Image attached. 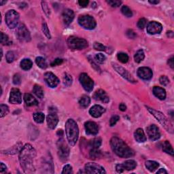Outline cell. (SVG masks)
I'll return each instance as SVG.
<instances>
[{
    "mask_svg": "<svg viewBox=\"0 0 174 174\" xmlns=\"http://www.w3.org/2000/svg\"><path fill=\"white\" fill-rule=\"evenodd\" d=\"M89 3V1H88V0H80V1H78V4H79L81 7H82V8L87 7Z\"/></svg>",
    "mask_w": 174,
    "mask_h": 174,
    "instance_id": "cell-57",
    "label": "cell"
},
{
    "mask_svg": "<svg viewBox=\"0 0 174 174\" xmlns=\"http://www.w3.org/2000/svg\"><path fill=\"white\" fill-rule=\"evenodd\" d=\"M6 170L7 167L6 166V165H4L3 163H1V165H0V173H4Z\"/></svg>",
    "mask_w": 174,
    "mask_h": 174,
    "instance_id": "cell-59",
    "label": "cell"
},
{
    "mask_svg": "<svg viewBox=\"0 0 174 174\" xmlns=\"http://www.w3.org/2000/svg\"><path fill=\"white\" fill-rule=\"evenodd\" d=\"M62 63H63V59L57 58L56 59H54V60L52 62V63H51V66L54 67V66L59 65H61V64Z\"/></svg>",
    "mask_w": 174,
    "mask_h": 174,
    "instance_id": "cell-54",
    "label": "cell"
},
{
    "mask_svg": "<svg viewBox=\"0 0 174 174\" xmlns=\"http://www.w3.org/2000/svg\"><path fill=\"white\" fill-rule=\"evenodd\" d=\"M6 1H0V4H1V6H3L4 4H6Z\"/></svg>",
    "mask_w": 174,
    "mask_h": 174,
    "instance_id": "cell-64",
    "label": "cell"
},
{
    "mask_svg": "<svg viewBox=\"0 0 174 174\" xmlns=\"http://www.w3.org/2000/svg\"><path fill=\"white\" fill-rule=\"evenodd\" d=\"M45 116L42 112H36L33 114V120L36 123L41 124L44 123Z\"/></svg>",
    "mask_w": 174,
    "mask_h": 174,
    "instance_id": "cell-36",
    "label": "cell"
},
{
    "mask_svg": "<svg viewBox=\"0 0 174 174\" xmlns=\"http://www.w3.org/2000/svg\"><path fill=\"white\" fill-rule=\"evenodd\" d=\"M63 82L64 85L66 86V87H70L73 82L72 77L70 74H68V73H64L63 77Z\"/></svg>",
    "mask_w": 174,
    "mask_h": 174,
    "instance_id": "cell-38",
    "label": "cell"
},
{
    "mask_svg": "<svg viewBox=\"0 0 174 174\" xmlns=\"http://www.w3.org/2000/svg\"><path fill=\"white\" fill-rule=\"evenodd\" d=\"M135 139L139 143H144L146 141V137L142 128H137L134 133Z\"/></svg>",
    "mask_w": 174,
    "mask_h": 174,
    "instance_id": "cell-24",
    "label": "cell"
},
{
    "mask_svg": "<svg viewBox=\"0 0 174 174\" xmlns=\"http://www.w3.org/2000/svg\"><path fill=\"white\" fill-rule=\"evenodd\" d=\"M19 14L14 10H10L7 12L5 15L6 25L10 29H14L16 27L19 22Z\"/></svg>",
    "mask_w": 174,
    "mask_h": 174,
    "instance_id": "cell-6",
    "label": "cell"
},
{
    "mask_svg": "<svg viewBox=\"0 0 174 174\" xmlns=\"http://www.w3.org/2000/svg\"><path fill=\"white\" fill-rule=\"evenodd\" d=\"M0 109H1V114H0V117L1 118H3L4 116L7 115L9 113V108L6 105L1 104Z\"/></svg>",
    "mask_w": 174,
    "mask_h": 174,
    "instance_id": "cell-42",
    "label": "cell"
},
{
    "mask_svg": "<svg viewBox=\"0 0 174 174\" xmlns=\"http://www.w3.org/2000/svg\"><path fill=\"white\" fill-rule=\"evenodd\" d=\"M110 146L112 151L121 158H129L134 155V151L130 148L120 138L113 137L110 140Z\"/></svg>",
    "mask_w": 174,
    "mask_h": 174,
    "instance_id": "cell-2",
    "label": "cell"
},
{
    "mask_svg": "<svg viewBox=\"0 0 174 174\" xmlns=\"http://www.w3.org/2000/svg\"><path fill=\"white\" fill-rule=\"evenodd\" d=\"M152 92H153V94L155 95V97L159 99L164 100L166 98V91L163 88L154 87L153 88V90H152Z\"/></svg>",
    "mask_w": 174,
    "mask_h": 174,
    "instance_id": "cell-25",
    "label": "cell"
},
{
    "mask_svg": "<svg viewBox=\"0 0 174 174\" xmlns=\"http://www.w3.org/2000/svg\"><path fill=\"white\" fill-rule=\"evenodd\" d=\"M10 103L12 104H21L22 102L21 93L18 89L14 88L11 90L9 99Z\"/></svg>",
    "mask_w": 174,
    "mask_h": 174,
    "instance_id": "cell-17",
    "label": "cell"
},
{
    "mask_svg": "<svg viewBox=\"0 0 174 174\" xmlns=\"http://www.w3.org/2000/svg\"><path fill=\"white\" fill-rule=\"evenodd\" d=\"M44 78L46 84L51 88L57 87V85L59 84V82H60L59 78L52 72L45 73Z\"/></svg>",
    "mask_w": 174,
    "mask_h": 174,
    "instance_id": "cell-13",
    "label": "cell"
},
{
    "mask_svg": "<svg viewBox=\"0 0 174 174\" xmlns=\"http://www.w3.org/2000/svg\"><path fill=\"white\" fill-rule=\"evenodd\" d=\"M58 155L62 161L68 160L70 155V148L63 139H60L58 142Z\"/></svg>",
    "mask_w": 174,
    "mask_h": 174,
    "instance_id": "cell-9",
    "label": "cell"
},
{
    "mask_svg": "<svg viewBox=\"0 0 174 174\" xmlns=\"http://www.w3.org/2000/svg\"><path fill=\"white\" fill-rule=\"evenodd\" d=\"M78 22L81 27L88 30L94 29L97 25L94 18L90 15L80 16L78 19Z\"/></svg>",
    "mask_w": 174,
    "mask_h": 174,
    "instance_id": "cell-7",
    "label": "cell"
},
{
    "mask_svg": "<svg viewBox=\"0 0 174 174\" xmlns=\"http://www.w3.org/2000/svg\"><path fill=\"white\" fill-rule=\"evenodd\" d=\"M89 145L90 148H99L101 145V139L99 137L94 138L89 142Z\"/></svg>",
    "mask_w": 174,
    "mask_h": 174,
    "instance_id": "cell-31",
    "label": "cell"
},
{
    "mask_svg": "<svg viewBox=\"0 0 174 174\" xmlns=\"http://www.w3.org/2000/svg\"><path fill=\"white\" fill-rule=\"evenodd\" d=\"M46 121L48 127L51 129H54L56 128L57 124L59 123V118L56 113V112L52 110L51 108L50 109V113L46 117Z\"/></svg>",
    "mask_w": 174,
    "mask_h": 174,
    "instance_id": "cell-15",
    "label": "cell"
},
{
    "mask_svg": "<svg viewBox=\"0 0 174 174\" xmlns=\"http://www.w3.org/2000/svg\"><path fill=\"white\" fill-rule=\"evenodd\" d=\"M24 100H25V104L27 106H35L38 105V101L36 99L34 98L33 95L31 94H25V95H24Z\"/></svg>",
    "mask_w": 174,
    "mask_h": 174,
    "instance_id": "cell-26",
    "label": "cell"
},
{
    "mask_svg": "<svg viewBox=\"0 0 174 174\" xmlns=\"http://www.w3.org/2000/svg\"><path fill=\"white\" fill-rule=\"evenodd\" d=\"M116 170L118 173H123V171L125 170V169L124 168L123 164H118V165L116 166Z\"/></svg>",
    "mask_w": 174,
    "mask_h": 174,
    "instance_id": "cell-56",
    "label": "cell"
},
{
    "mask_svg": "<svg viewBox=\"0 0 174 174\" xmlns=\"http://www.w3.org/2000/svg\"><path fill=\"white\" fill-rule=\"evenodd\" d=\"M93 47L95 50H97V51H106V46H104L103 44L99 42H95Z\"/></svg>",
    "mask_w": 174,
    "mask_h": 174,
    "instance_id": "cell-51",
    "label": "cell"
},
{
    "mask_svg": "<svg viewBox=\"0 0 174 174\" xmlns=\"http://www.w3.org/2000/svg\"><path fill=\"white\" fill-rule=\"evenodd\" d=\"M127 35L128 38H131V39H134L136 37V34H135V33L132 29H128L127 31Z\"/></svg>",
    "mask_w": 174,
    "mask_h": 174,
    "instance_id": "cell-55",
    "label": "cell"
},
{
    "mask_svg": "<svg viewBox=\"0 0 174 174\" xmlns=\"http://www.w3.org/2000/svg\"><path fill=\"white\" fill-rule=\"evenodd\" d=\"M21 68L23 69V70L27 71L29 70L33 66L32 61L30 60L29 59H24L21 61Z\"/></svg>",
    "mask_w": 174,
    "mask_h": 174,
    "instance_id": "cell-28",
    "label": "cell"
},
{
    "mask_svg": "<svg viewBox=\"0 0 174 174\" xmlns=\"http://www.w3.org/2000/svg\"><path fill=\"white\" fill-rule=\"evenodd\" d=\"M167 37H170V38H173V32L172 31H169V32H167Z\"/></svg>",
    "mask_w": 174,
    "mask_h": 174,
    "instance_id": "cell-61",
    "label": "cell"
},
{
    "mask_svg": "<svg viewBox=\"0 0 174 174\" xmlns=\"http://www.w3.org/2000/svg\"><path fill=\"white\" fill-rule=\"evenodd\" d=\"M159 82H160L161 84L163 86H167L170 84V79H169L167 76H161L160 79H159Z\"/></svg>",
    "mask_w": 174,
    "mask_h": 174,
    "instance_id": "cell-49",
    "label": "cell"
},
{
    "mask_svg": "<svg viewBox=\"0 0 174 174\" xmlns=\"http://www.w3.org/2000/svg\"><path fill=\"white\" fill-rule=\"evenodd\" d=\"M90 99L87 95H82L79 100V104L81 107L86 108L90 105Z\"/></svg>",
    "mask_w": 174,
    "mask_h": 174,
    "instance_id": "cell-30",
    "label": "cell"
},
{
    "mask_svg": "<svg viewBox=\"0 0 174 174\" xmlns=\"http://www.w3.org/2000/svg\"><path fill=\"white\" fill-rule=\"evenodd\" d=\"M163 151L169 154H170L171 156H173V147L171 146V144L168 141H165L163 143Z\"/></svg>",
    "mask_w": 174,
    "mask_h": 174,
    "instance_id": "cell-32",
    "label": "cell"
},
{
    "mask_svg": "<svg viewBox=\"0 0 174 174\" xmlns=\"http://www.w3.org/2000/svg\"><path fill=\"white\" fill-rule=\"evenodd\" d=\"M144 58H145L144 52L142 49H140V50H139V51H137L136 52V53H135V56H134L135 61L136 62V63H141V62L143 60H144Z\"/></svg>",
    "mask_w": 174,
    "mask_h": 174,
    "instance_id": "cell-34",
    "label": "cell"
},
{
    "mask_svg": "<svg viewBox=\"0 0 174 174\" xmlns=\"http://www.w3.org/2000/svg\"><path fill=\"white\" fill-rule=\"evenodd\" d=\"M42 7L43 10H44V13L46 14V15L47 16H49L50 14H51V10H50V8H49L46 2L42 1Z\"/></svg>",
    "mask_w": 174,
    "mask_h": 174,
    "instance_id": "cell-48",
    "label": "cell"
},
{
    "mask_svg": "<svg viewBox=\"0 0 174 174\" xmlns=\"http://www.w3.org/2000/svg\"><path fill=\"white\" fill-rule=\"evenodd\" d=\"M146 108L152 114V115H153L154 117L157 119V120L161 123V125L163 126L168 132L173 133V127L172 124L171 123L170 121L168 120L167 118L163 113H161V112L157 111L154 109L149 108V107L146 106Z\"/></svg>",
    "mask_w": 174,
    "mask_h": 174,
    "instance_id": "cell-4",
    "label": "cell"
},
{
    "mask_svg": "<svg viewBox=\"0 0 174 174\" xmlns=\"http://www.w3.org/2000/svg\"><path fill=\"white\" fill-rule=\"evenodd\" d=\"M137 76L143 80H148L152 78V71L147 67H142L137 70Z\"/></svg>",
    "mask_w": 174,
    "mask_h": 174,
    "instance_id": "cell-18",
    "label": "cell"
},
{
    "mask_svg": "<svg viewBox=\"0 0 174 174\" xmlns=\"http://www.w3.org/2000/svg\"><path fill=\"white\" fill-rule=\"evenodd\" d=\"M35 63H36L38 67H40V68L42 69H44V70L46 69L48 67V64L46 60L42 57H37V58L35 59Z\"/></svg>",
    "mask_w": 174,
    "mask_h": 174,
    "instance_id": "cell-35",
    "label": "cell"
},
{
    "mask_svg": "<svg viewBox=\"0 0 174 174\" xmlns=\"http://www.w3.org/2000/svg\"><path fill=\"white\" fill-rule=\"evenodd\" d=\"M146 24H147L146 19L144 18H140L139 21H138L137 27H139V29H144L145 27H146Z\"/></svg>",
    "mask_w": 174,
    "mask_h": 174,
    "instance_id": "cell-50",
    "label": "cell"
},
{
    "mask_svg": "<svg viewBox=\"0 0 174 174\" xmlns=\"http://www.w3.org/2000/svg\"><path fill=\"white\" fill-rule=\"evenodd\" d=\"M42 29L43 33H44V34L46 35V37L48 38V39H51V33H50V31L48 29V26L46 23L43 24Z\"/></svg>",
    "mask_w": 174,
    "mask_h": 174,
    "instance_id": "cell-43",
    "label": "cell"
},
{
    "mask_svg": "<svg viewBox=\"0 0 174 174\" xmlns=\"http://www.w3.org/2000/svg\"><path fill=\"white\" fill-rule=\"evenodd\" d=\"M84 173H106V171L103 167L95 163H88L84 167Z\"/></svg>",
    "mask_w": 174,
    "mask_h": 174,
    "instance_id": "cell-12",
    "label": "cell"
},
{
    "mask_svg": "<svg viewBox=\"0 0 174 174\" xmlns=\"http://www.w3.org/2000/svg\"><path fill=\"white\" fill-rule=\"evenodd\" d=\"M162 30H163V26L160 23L156 21H151L147 26V32L151 35L159 34Z\"/></svg>",
    "mask_w": 174,
    "mask_h": 174,
    "instance_id": "cell-16",
    "label": "cell"
},
{
    "mask_svg": "<svg viewBox=\"0 0 174 174\" xmlns=\"http://www.w3.org/2000/svg\"><path fill=\"white\" fill-rule=\"evenodd\" d=\"M21 82V77L19 73H16L13 77V83L15 85H19Z\"/></svg>",
    "mask_w": 174,
    "mask_h": 174,
    "instance_id": "cell-53",
    "label": "cell"
},
{
    "mask_svg": "<svg viewBox=\"0 0 174 174\" xmlns=\"http://www.w3.org/2000/svg\"><path fill=\"white\" fill-rule=\"evenodd\" d=\"M93 97L96 101H100L106 104L108 103L109 101V98L108 94L106 93V92L105 90L102 89H99L96 90L94 93L93 95Z\"/></svg>",
    "mask_w": 174,
    "mask_h": 174,
    "instance_id": "cell-20",
    "label": "cell"
},
{
    "mask_svg": "<svg viewBox=\"0 0 174 174\" xmlns=\"http://www.w3.org/2000/svg\"><path fill=\"white\" fill-rule=\"evenodd\" d=\"M23 144L21 142H18L17 144H16L12 147L10 148L8 150L4 151V153L6 154H17L18 152H20L21 150L23 148Z\"/></svg>",
    "mask_w": 174,
    "mask_h": 174,
    "instance_id": "cell-23",
    "label": "cell"
},
{
    "mask_svg": "<svg viewBox=\"0 0 174 174\" xmlns=\"http://www.w3.org/2000/svg\"><path fill=\"white\" fill-rule=\"evenodd\" d=\"M36 156V151L32 145L25 144L19 154V161L24 172L32 173L35 171L34 160Z\"/></svg>",
    "mask_w": 174,
    "mask_h": 174,
    "instance_id": "cell-1",
    "label": "cell"
},
{
    "mask_svg": "<svg viewBox=\"0 0 174 174\" xmlns=\"http://www.w3.org/2000/svg\"><path fill=\"white\" fill-rule=\"evenodd\" d=\"M16 35L18 40L21 42H28L31 40V34L29 31L27 29L26 26L21 24L18 27Z\"/></svg>",
    "mask_w": 174,
    "mask_h": 174,
    "instance_id": "cell-10",
    "label": "cell"
},
{
    "mask_svg": "<svg viewBox=\"0 0 174 174\" xmlns=\"http://www.w3.org/2000/svg\"><path fill=\"white\" fill-rule=\"evenodd\" d=\"M168 65H170L171 68H174V62H173V57H171L170 59H168Z\"/></svg>",
    "mask_w": 174,
    "mask_h": 174,
    "instance_id": "cell-58",
    "label": "cell"
},
{
    "mask_svg": "<svg viewBox=\"0 0 174 174\" xmlns=\"http://www.w3.org/2000/svg\"><path fill=\"white\" fill-rule=\"evenodd\" d=\"M33 93H34L35 95H36L37 97H39L40 99H43L44 97V90H43L42 88L40 87V85L35 84L33 87Z\"/></svg>",
    "mask_w": 174,
    "mask_h": 174,
    "instance_id": "cell-33",
    "label": "cell"
},
{
    "mask_svg": "<svg viewBox=\"0 0 174 174\" xmlns=\"http://www.w3.org/2000/svg\"><path fill=\"white\" fill-rule=\"evenodd\" d=\"M156 173H167V171L165 169H160L158 171H157Z\"/></svg>",
    "mask_w": 174,
    "mask_h": 174,
    "instance_id": "cell-62",
    "label": "cell"
},
{
    "mask_svg": "<svg viewBox=\"0 0 174 174\" xmlns=\"http://www.w3.org/2000/svg\"><path fill=\"white\" fill-rule=\"evenodd\" d=\"M123 165L125 170L127 171H131L135 170L137 166V163L134 160H127L125 162H124Z\"/></svg>",
    "mask_w": 174,
    "mask_h": 174,
    "instance_id": "cell-27",
    "label": "cell"
},
{
    "mask_svg": "<svg viewBox=\"0 0 174 174\" xmlns=\"http://www.w3.org/2000/svg\"><path fill=\"white\" fill-rule=\"evenodd\" d=\"M65 133L68 143L71 146H75L79 137L78 126L73 119H68L65 123Z\"/></svg>",
    "mask_w": 174,
    "mask_h": 174,
    "instance_id": "cell-3",
    "label": "cell"
},
{
    "mask_svg": "<svg viewBox=\"0 0 174 174\" xmlns=\"http://www.w3.org/2000/svg\"><path fill=\"white\" fill-rule=\"evenodd\" d=\"M107 3L109 5H110L112 7H114V8H117L119 7L122 4L121 1H118V0H108Z\"/></svg>",
    "mask_w": 174,
    "mask_h": 174,
    "instance_id": "cell-46",
    "label": "cell"
},
{
    "mask_svg": "<svg viewBox=\"0 0 174 174\" xmlns=\"http://www.w3.org/2000/svg\"><path fill=\"white\" fill-rule=\"evenodd\" d=\"M145 165H146V167L148 169V170L151 171V172H153L154 171H155L159 167V163L154 161H148L145 163Z\"/></svg>",
    "mask_w": 174,
    "mask_h": 174,
    "instance_id": "cell-29",
    "label": "cell"
},
{
    "mask_svg": "<svg viewBox=\"0 0 174 174\" xmlns=\"http://www.w3.org/2000/svg\"><path fill=\"white\" fill-rule=\"evenodd\" d=\"M84 127L86 133L90 135H95L99 132V127L96 123L93 121H88L85 123Z\"/></svg>",
    "mask_w": 174,
    "mask_h": 174,
    "instance_id": "cell-19",
    "label": "cell"
},
{
    "mask_svg": "<svg viewBox=\"0 0 174 174\" xmlns=\"http://www.w3.org/2000/svg\"><path fill=\"white\" fill-rule=\"evenodd\" d=\"M121 12L123 14V15H125L127 17H131L133 16V12L127 6H124L121 8Z\"/></svg>",
    "mask_w": 174,
    "mask_h": 174,
    "instance_id": "cell-39",
    "label": "cell"
},
{
    "mask_svg": "<svg viewBox=\"0 0 174 174\" xmlns=\"http://www.w3.org/2000/svg\"><path fill=\"white\" fill-rule=\"evenodd\" d=\"M63 174H70L73 173V169L72 167L70 165H66L64 166L63 169V171L61 172Z\"/></svg>",
    "mask_w": 174,
    "mask_h": 174,
    "instance_id": "cell-47",
    "label": "cell"
},
{
    "mask_svg": "<svg viewBox=\"0 0 174 174\" xmlns=\"http://www.w3.org/2000/svg\"><path fill=\"white\" fill-rule=\"evenodd\" d=\"M117 57L118 60L123 63H127L128 61V56L126 53H124V52H120V53H118Z\"/></svg>",
    "mask_w": 174,
    "mask_h": 174,
    "instance_id": "cell-40",
    "label": "cell"
},
{
    "mask_svg": "<svg viewBox=\"0 0 174 174\" xmlns=\"http://www.w3.org/2000/svg\"><path fill=\"white\" fill-rule=\"evenodd\" d=\"M80 84L87 92H91L94 87V81L86 73H81L79 78Z\"/></svg>",
    "mask_w": 174,
    "mask_h": 174,
    "instance_id": "cell-8",
    "label": "cell"
},
{
    "mask_svg": "<svg viewBox=\"0 0 174 174\" xmlns=\"http://www.w3.org/2000/svg\"><path fill=\"white\" fill-rule=\"evenodd\" d=\"M159 2L160 1H158V0H156V1H153V0L152 1H149V3L151 4H158Z\"/></svg>",
    "mask_w": 174,
    "mask_h": 174,
    "instance_id": "cell-63",
    "label": "cell"
},
{
    "mask_svg": "<svg viewBox=\"0 0 174 174\" xmlns=\"http://www.w3.org/2000/svg\"><path fill=\"white\" fill-rule=\"evenodd\" d=\"M101 156V152L99 151L98 148H91L89 152V156L92 159H98Z\"/></svg>",
    "mask_w": 174,
    "mask_h": 174,
    "instance_id": "cell-37",
    "label": "cell"
},
{
    "mask_svg": "<svg viewBox=\"0 0 174 174\" xmlns=\"http://www.w3.org/2000/svg\"><path fill=\"white\" fill-rule=\"evenodd\" d=\"M95 60L98 62V63H104L105 61H106V56L104 55V54H101V53H99V54H97L96 55H95Z\"/></svg>",
    "mask_w": 174,
    "mask_h": 174,
    "instance_id": "cell-44",
    "label": "cell"
},
{
    "mask_svg": "<svg viewBox=\"0 0 174 174\" xmlns=\"http://www.w3.org/2000/svg\"><path fill=\"white\" fill-rule=\"evenodd\" d=\"M68 45L73 50H82L89 46L87 40L76 36H71L68 38Z\"/></svg>",
    "mask_w": 174,
    "mask_h": 174,
    "instance_id": "cell-5",
    "label": "cell"
},
{
    "mask_svg": "<svg viewBox=\"0 0 174 174\" xmlns=\"http://www.w3.org/2000/svg\"><path fill=\"white\" fill-rule=\"evenodd\" d=\"M105 111L106 109L104 107L99 105H95L89 109V114L93 117L99 118L105 112Z\"/></svg>",
    "mask_w": 174,
    "mask_h": 174,
    "instance_id": "cell-22",
    "label": "cell"
},
{
    "mask_svg": "<svg viewBox=\"0 0 174 174\" xmlns=\"http://www.w3.org/2000/svg\"><path fill=\"white\" fill-rule=\"evenodd\" d=\"M14 57H15V56H14V52L9 51V52H7V54H6V61H7V62H8V63H12V62L14 60Z\"/></svg>",
    "mask_w": 174,
    "mask_h": 174,
    "instance_id": "cell-45",
    "label": "cell"
},
{
    "mask_svg": "<svg viewBox=\"0 0 174 174\" xmlns=\"http://www.w3.org/2000/svg\"><path fill=\"white\" fill-rule=\"evenodd\" d=\"M62 18L63 23L65 25H69L74 18V12L72 10L65 9L62 14Z\"/></svg>",
    "mask_w": 174,
    "mask_h": 174,
    "instance_id": "cell-21",
    "label": "cell"
},
{
    "mask_svg": "<svg viewBox=\"0 0 174 174\" xmlns=\"http://www.w3.org/2000/svg\"><path fill=\"white\" fill-rule=\"evenodd\" d=\"M119 109L122 112H125L126 111V109H127V106H126L125 104H124L123 103L120 104L119 105Z\"/></svg>",
    "mask_w": 174,
    "mask_h": 174,
    "instance_id": "cell-60",
    "label": "cell"
},
{
    "mask_svg": "<svg viewBox=\"0 0 174 174\" xmlns=\"http://www.w3.org/2000/svg\"><path fill=\"white\" fill-rule=\"evenodd\" d=\"M1 43L3 45H10V44H12V42L10 41L8 35L4 34L3 32H1Z\"/></svg>",
    "mask_w": 174,
    "mask_h": 174,
    "instance_id": "cell-41",
    "label": "cell"
},
{
    "mask_svg": "<svg viewBox=\"0 0 174 174\" xmlns=\"http://www.w3.org/2000/svg\"><path fill=\"white\" fill-rule=\"evenodd\" d=\"M120 120V117L117 115H114L112 117L110 118V120H109V125H110L111 127H113L116 124V123Z\"/></svg>",
    "mask_w": 174,
    "mask_h": 174,
    "instance_id": "cell-52",
    "label": "cell"
},
{
    "mask_svg": "<svg viewBox=\"0 0 174 174\" xmlns=\"http://www.w3.org/2000/svg\"><path fill=\"white\" fill-rule=\"evenodd\" d=\"M112 65L113 68L116 70V72L118 73L123 78H125V79L128 80V82L132 83H135L137 82V81L133 78L131 74L127 70H125V68H123V67H121L120 65H119L118 64L116 63H112Z\"/></svg>",
    "mask_w": 174,
    "mask_h": 174,
    "instance_id": "cell-11",
    "label": "cell"
},
{
    "mask_svg": "<svg viewBox=\"0 0 174 174\" xmlns=\"http://www.w3.org/2000/svg\"><path fill=\"white\" fill-rule=\"evenodd\" d=\"M146 132L149 139L151 141H156L161 137V133L157 126L151 125L146 128Z\"/></svg>",
    "mask_w": 174,
    "mask_h": 174,
    "instance_id": "cell-14",
    "label": "cell"
}]
</instances>
